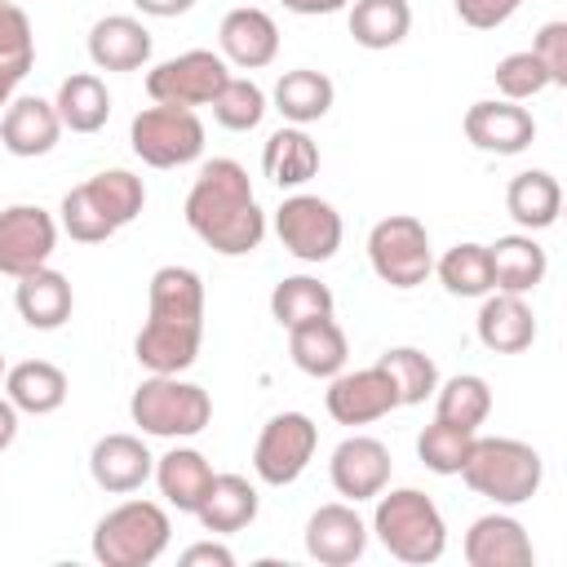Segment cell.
<instances>
[{"mask_svg":"<svg viewBox=\"0 0 567 567\" xmlns=\"http://www.w3.org/2000/svg\"><path fill=\"white\" fill-rule=\"evenodd\" d=\"M128 412H133V425L142 434H155V439H195L213 421V399L195 381H177V377L151 372L133 390Z\"/></svg>","mask_w":567,"mask_h":567,"instance_id":"obj_5","label":"cell"},{"mask_svg":"<svg viewBox=\"0 0 567 567\" xmlns=\"http://www.w3.org/2000/svg\"><path fill=\"white\" fill-rule=\"evenodd\" d=\"M461 478L470 492L496 501V505H523L540 492V478H545V461L532 443L523 439H478L470 443L465 452V465H461Z\"/></svg>","mask_w":567,"mask_h":567,"instance_id":"obj_3","label":"cell"},{"mask_svg":"<svg viewBox=\"0 0 567 567\" xmlns=\"http://www.w3.org/2000/svg\"><path fill=\"white\" fill-rule=\"evenodd\" d=\"M89 58L97 71H137L151 62V31L128 13H106L89 31Z\"/></svg>","mask_w":567,"mask_h":567,"instance_id":"obj_24","label":"cell"},{"mask_svg":"<svg viewBox=\"0 0 567 567\" xmlns=\"http://www.w3.org/2000/svg\"><path fill=\"white\" fill-rule=\"evenodd\" d=\"M173 523L155 501H120L93 527V558L102 567H151L168 549Z\"/></svg>","mask_w":567,"mask_h":567,"instance_id":"obj_4","label":"cell"},{"mask_svg":"<svg viewBox=\"0 0 567 567\" xmlns=\"http://www.w3.org/2000/svg\"><path fill=\"white\" fill-rule=\"evenodd\" d=\"M465 563L470 567H532L536 549L527 527L514 514H483L465 532Z\"/></svg>","mask_w":567,"mask_h":567,"instance_id":"obj_19","label":"cell"},{"mask_svg":"<svg viewBox=\"0 0 567 567\" xmlns=\"http://www.w3.org/2000/svg\"><path fill=\"white\" fill-rule=\"evenodd\" d=\"M319 447V425L306 412H279L261 425L257 447H252V470L270 487H288L306 474Z\"/></svg>","mask_w":567,"mask_h":567,"instance_id":"obj_9","label":"cell"},{"mask_svg":"<svg viewBox=\"0 0 567 567\" xmlns=\"http://www.w3.org/2000/svg\"><path fill=\"white\" fill-rule=\"evenodd\" d=\"M155 483H159V496L177 509V514H195L208 483H213V465L204 452L195 447H173L155 461Z\"/></svg>","mask_w":567,"mask_h":567,"instance_id":"obj_30","label":"cell"},{"mask_svg":"<svg viewBox=\"0 0 567 567\" xmlns=\"http://www.w3.org/2000/svg\"><path fill=\"white\" fill-rule=\"evenodd\" d=\"M62 137V120L53 111V102L44 97H13L0 115V146L18 159H35L49 155Z\"/></svg>","mask_w":567,"mask_h":567,"instance_id":"obj_20","label":"cell"},{"mask_svg":"<svg viewBox=\"0 0 567 567\" xmlns=\"http://www.w3.org/2000/svg\"><path fill=\"white\" fill-rule=\"evenodd\" d=\"M186 226L221 257H244L266 239V213L257 208L248 168L239 159H208L186 195Z\"/></svg>","mask_w":567,"mask_h":567,"instance_id":"obj_1","label":"cell"},{"mask_svg":"<svg viewBox=\"0 0 567 567\" xmlns=\"http://www.w3.org/2000/svg\"><path fill=\"white\" fill-rule=\"evenodd\" d=\"M53 248H58V221L40 204L0 208V275L22 279L27 270L49 266Z\"/></svg>","mask_w":567,"mask_h":567,"instance_id":"obj_11","label":"cell"},{"mask_svg":"<svg viewBox=\"0 0 567 567\" xmlns=\"http://www.w3.org/2000/svg\"><path fill=\"white\" fill-rule=\"evenodd\" d=\"M350 35L359 49H394L412 31V4L408 0H350Z\"/></svg>","mask_w":567,"mask_h":567,"instance_id":"obj_32","label":"cell"},{"mask_svg":"<svg viewBox=\"0 0 567 567\" xmlns=\"http://www.w3.org/2000/svg\"><path fill=\"white\" fill-rule=\"evenodd\" d=\"M487 266H492V288L496 292H518L527 297L545 270H549V257L545 248L523 230V235H501L496 244H487Z\"/></svg>","mask_w":567,"mask_h":567,"instance_id":"obj_27","label":"cell"},{"mask_svg":"<svg viewBox=\"0 0 567 567\" xmlns=\"http://www.w3.org/2000/svg\"><path fill=\"white\" fill-rule=\"evenodd\" d=\"M217 44H221V58L239 71H261L279 58V27L266 9H252V4H239L221 18L217 27Z\"/></svg>","mask_w":567,"mask_h":567,"instance_id":"obj_16","label":"cell"},{"mask_svg":"<svg viewBox=\"0 0 567 567\" xmlns=\"http://www.w3.org/2000/svg\"><path fill=\"white\" fill-rule=\"evenodd\" d=\"M478 341L492 350V354H523L532 341H536V315L527 306V297L518 292H487L483 306H478Z\"/></svg>","mask_w":567,"mask_h":567,"instance_id":"obj_21","label":"cell"},{"mask_svg":"<svg viewBox=\"0 0 567 567\" xmlns=\"http://www.w3.org/2000/svg\"><path fill=\"white\" fill-rule=\"evenodd\" d=\"M288 354L306 377L332 381L350 359V341H346V332L332 315H319V319H306V323L288 328Z\"/></svg>","mask_w":567,"mask_h":567,"instance_id":"obj_23","label":"cell"},{"mask_svg":"<svg viewBox=\"0 0 567 567\" xmlns=\"http://www.w3.org/2000/svg\"><path fill=\"white\" fill-rule=\"evenodd\" d=\"M368 549V523L359 518L354 505L346 501H332V505H319L310 518H306V554L323 567H350L359 563Z\"/></svg>","mask_w":567,"mask_h":567,"instance_id":"obj_15","label":"cell"},{"mask_svg":"<svg viewBox=\"0 0 567 567\" xmlns=\"http://www.w3.org/2000/svg\"><path fill=\"white\" fill-rule=\"evenodd\" d=\"M323 403H328V416L337 425H372V421H381V416H390L399 408V390H394V381H390V372L381 363L354 368V372L341 368L328 381Z\"/></svg>","mask_w":567,"mask_h":567,"instance_id":"obj_12","label":"cell"},{"mask_svg":"<svg viewBox=\"0 0 567 567\" xmlns=\"http://www.w3.org/2000/svg\"><path fill=\"white\" fill-rule=\"evenodd\" d=\"M390 447L372 434H350L332 447V461H328V478L337 487V496H346L350 505L359 501H372L377 492L390 487Z\"/></svg>","mask_w":567,"mask_h":567,"instance_id":"obj_13","label":"cell"},{"mask_svg":"<svg viewBox=\"0 0 567 567\" xmlns=\"http://www.w3.org/2000/svg\"><path fill=\"white\" fill-rule=\"evenodd\" d=\"M470 443H474L470 430H456V425H447V421L434 416V421L416 434V456H421V465H425L430 474H461Z\"/></svg>","mask_w":567,"mask_h":567,"instance_id":"obj_41","label":"cell"},{"mask_svg":"<svg viewBox=\"0 0 567 567\" xmlns=\"http://www.w3.org/2000/svg\"><path fill=\"white\" fill-rule=\"evenodd\" d=\"M4 372H9V368H4V354H0V377H4Z\"/></svg>","mask_w":567,"mask_h":567,"instance_id":"obj_52","label":"cell"},{"mask_svg":"<svg viewBox=\"0 0 567 567\" xmlns=\"http://www.w3.org/2000/svg\"><path fill=\"white\" fill-rule=\"evenodd\" d=\"M146 306L155 319L204 323V279L190 266H159L146 288Z\"/></svg>","mask_w":567,"mask_h":567,"instance_id":"obj_34","label":"cell"},{"mask_svg":"<svg viewBox=\"0 0 567 567\" xmlns=\"http://www.w3.org/2000/svg\"><path fill=\"white\" fill-rule=\"evenodd\" d=\"M532 53L545 62L549 71V84L563 89L567 84V22H545L532 40Z\"/></svg>","mask_w":567,"mask_h":567,"instance_id":"obj_45","label":"cell"},{"mask_svg":"<svg viewBox=\"0 0 567 567\" xmlns=\"http://www.w3.org/2000/svg\"><path fill=\"white\" fill-rule=\"evenodd\" d=\"M84 186V195L97 204V213L120 230V226H128L137 213H142V204H146V186H142V177L137 173H128V168H106V173H97V177H89V182H80Z\"/></svg>","mask_w":567,"mask_h":567,"instance_id":"obj_36","label":"cell"},{"mask_svg":"<svg viewBox=\"0 0 567 567\" xmlns=\"http://www.w3.org/2000/svg\"><path fill=\"white\" fill-rule=\"evenodd\" d=\"M368 261L377 270L381 284L390 288H416L430 279L434 270V252H430V230L421 217L412 213H390L368 230Z\"/></svg>","mask_w":567,"mask_h":567,"instance_id":"obj_6","label":"cell"},{"mask_svg":"<svg viewBox=\"0 0 567 567\" xmlns=\"http://www.w3.org/2000/svg\"><path fill=\"white\" fill-rule=\"evenodd\" d=\"M270 315H275L279 328H297L306 319L332 315V288L319 284L315 275H288L270 292Z\"/></svg>","mask_w":567,"mask_h":567,"instance_id":"obj_37","label":"cell"},{"mask_svg":"<svg viewBox=\"0 0 567 567\" xmlns=\"http://www.w3.org/2000/svg\"><path fill=\"white\" fill-rule=\"evenodd\" d=\"M439 284L452 297H487L492 292V266H487V244H452L434 261Z\"/></svg>","mask_w":567,"mask_h":567,"instance_id":"obj_38","label":"cell"},{"mask_svg":"<svg viewBox=\"0 0 567 567\" xmlns=\"http://www.w3.org/2000/svg\"><path fill=\"white\" fill-rule=\"evenodd\" d=\"M288 13H301V18H319V13H337L346 9L350 0H279Z\"/></svg>","mask_w":567,"mask_h":567,"instance_id":"obj_49","label":"cell"},{"mask_svg":"<svg viewBox=\"0 0 567 567\" xmlns=\"http://www.w3.org/2000/svg\"><path fill=\"white\" fill-rule=\"evenodd\" d=\"M13 306H18V315H22L27 328H35V332H53V328H62V323L71 319L75 292H71V279H66L62 270L40 266V270H27V275L18 279V288H13Z\"/></svg>","mask_w":567,"mask_h":567,"instance_id":"obj_22","label":"cell"},{"mask_svg":"<svg viewBox=\"0 0 567 567\" xmlns=\"http://www.w3.org/2000/svg\"><path fill=\"white\" fill-rule=\"evenodd\" d=\"M18 439V408L9 403V394H0V452Z\"/></svg>","mask_w":567,"mask_h":567,"instance_id":"obj_50","label":"cell"},{"mask_svg":"<svg viewBox=\"0 0 567 567\" xmlns=\"http://www.w3.org/2000/svg\"><path fill=\"white\" fill-rule=\"evenodd\" d=\"M199 337H204V323H186V319H155L146 315L137 341H133V354L146 372H164V377H177L186 372L195 359H199Z\"/></svg>","mask_w":567,"mask_h":567,"instance_id":"obj_18","label":"cell"},{"mask_svg":"<svg viewBox=\"0 0 567 567\" xmlns=\"http://www.w3.org/2000/svg\"><path fill=\"white\" fill-rule=\"evenodd\" d=\"M257 505H261L257 501V487L244 474H213V483H208L195 518L213 536H235V532H244L257 518Z\"/></svg>","mask_w":567,"mask_h":567,"instance_id":"obj_26","label":"cell"},{"mask_svg":"<svg viewBox=\"0 0 567 567\" xmlns=\"http://www.w3.org/2000/svg\"><path fill=\"white\" fill-rule=\"evenodd\" d=\"M492 80H496V93H501V97H509V102H527V97H536V93L554 89V84H549V71H545V62H540L532 49L505 53V58L496 62Z\"/></svg>","mask_w":567,"mask_h":567,"instance_id":"obj_42","label":"cell"},{"mask_svg":"<svg viewBox=\"0 0 567 567\" xmlns=\"http://www.w3.org/2000/svg\"><path fill=\"white\" fill-rule=\"evenodd\" d=\"M465 137L470 146L487 151V155H518L536 142V120L527 106L509 102V97H487V102H474L465 111Z\"/></svg>","mask_w":567,"mask_h":567,"instance_id":"obj_14","label":"cell"},{"mask_svg":"<svg viewBox=\"0 0 567 567\" xmlns=\"http://www.w3.org/2000/svg\"><path fill=\"white\" fill-rule=\"evenodd\" d=\"M89 474L102 492L128 496L155 474V456L137 434H102L89 452Z\"/></svg>","mask_w":567,"mask_h":567,"instance_id":"obj_17","label":"cell"},{"mask_svg":"<svg viewBox=\"0 0 567 567\" xmlns=\"http://www.w3.org/2000/svg\"><path fill=\"white\" fill-rule=\"evenodd\" d=\"M13 89H18V80H13L9 71H0V111L13 102Z\"/></svg>","mask_w":567,"mask_h":567,"instance_id":"obj_51","label":"cell"},{"mask_svg":"<svg viewBox=\"0 0 567 567\" xmlns=\"http://www.w3.org/2000/svg\"><path fill=\"white\" fill-rule=\"evenodd\" d=\"M53 111H58L62 128H71V133H97L111 120V93H106V84L93 71H75V75H66L58 84Z\"/></svg>","mask_w":567,"mask_h":567,"instance_id":"obj_33","label":"cell"},{"mask_svg":"<svg viewBox=\"0 0 567 567\" xmlns=\"http://www.w3.org/2000/svg\"><path fill=\"white\" fill-rule=\"evenodd\" d=\"M456 4V18L474 31H496L501 22H509L518 13L523 0H452Z\"/></svg>","mask_w":567,"mask_h":567,"instance_id":"obj_46","label":"cell"},{"mask_svg":"<svg viewBox=\"0 0 567 567\" xmlns=\"http://www.w3.org/2000/svg\"><path fill=\"white\" fill-rule=\"evenodd\" d=\"M208 106H213V120H217L221 128H230V133H248V128H257V124L266 120V111H270L261 84L239 80V75H230V80L221 84V93H217Z\"/></svg>","mask_w":567,"mask_h":567,"instance_id":"obj_40","label":"cell"},{"mask_svg":"<svg viewBox=\"0 0 567 567\" xmlns=\"http://www.w3.org/2000/svg\"><path fill=\"white\" fill-rule=\"evenodd\" d=\"M66 390H71L66 372H62L58 363H49V359H22V363H13V368L4 372V394H9V403H13L18 412H31V416L58 412V408L66 403Z\"/></svg>","mask_w":567,"mask_h":567,"instance_id":"obj_28","label":"cell"},{"mask_svg":"<svg viewBox=\"0 0 567 567\" xmlns=\"http://www.w3.org/2000/svg\"><path fill=\"white\" fill-rule=\"evenodd\" d=\"M275 111L288 120V124H315V120H323L328 111H332V97H337V89H332V80L323 75V71H315V66H297V71H284L279 80H275Z\"/></svg>","mask_w":567,"mask_h":567,"instance_id":"obj_31","label":"cell"},{"mask_svg":"<svg viewBox=\"0 0 567 567\" xmlns=\"http://www.w3.org/2000/svg\"><path fill=\"white\" fill-rule=\"evenodd\" d=\"M434 416L447 421V425H456V430L478 434V425L492 416V385L478 372H456V377L439 381V390H434Z\"/></svg>","mask_w":567,"mask_h":567,"instance_id":"obj_35","label":"cell"},{"mask_svg":"<svg viewBox=\"0 0 567 567\" xmlns=\"http://www.w3.org/2000/svg\"><path fill=\"white\" fill-rule=\"evenodd\" d=\"M275 235L297 261H332L341 248V213L319 195H288L275 208Z\"/></svg>","mask_w":567,"mask_h":567,"instance_id":"obj_10","label":"cell"},{"mask_svg":"<svg viewBox=\"0 0 567 567\" xmlns=\"http://www.w3.org/2000/svg\"><path fill=\"white\" fill-rule=\"evenodd\" d=\"M62 230L75 239V244H102V239H111L115 235V226L97 213V204L84 195V186H71L66 195H62Z\"/></svg>","mask_w":567,"mask_h":567,"instance_id":"obj_44","label":"cell"},{"mask_svg":"<svg viewBox=\"0 0 567 567\" xmlns=\"http://www.w3.org/2000/svg\"><path fill=\"white\" fill-rule=\"evenodd\" d=\"M177 563L182 567H235V554L217 540H199V545H186Z\"/></svg>","mask_w":567,"mask_h":567,"instance_id":"obj_47","label":"cell"},{"mask_svg":"<svg viewBox=\"0 0 567 567\" xmlns=\"http://www.w3.org/2000/svg\"><path fill=\"white\" fill-rule=\"evenodd\" d=\"M505 208H509V217H514L527 235H532V230H549V226L558 221V213H563V186H558V177L545 173V168H523V173H514L509 186H505Z\"/></svg>","mask_w":567,"mask_h":567,"instance_id":"obj_29","label":"cell"},{"mask_svg":"<svg viewBox=\"0 0 567 567\" xmlns=\"http://www.w3.org/2000/svg\"><path fill=\"white\" fill-rule=\"evenodd\" d=\"M377 363L390 372V381H394V390H399V408L425 403V399L439 390V368H434V359H430L425 350H416V346H394V350H385Z\"/></svg>","mask_w":567,"mask_h":567,"instance_id":"obj_39","label":"cell"},{"mask_svg":"<svg viewBox=\"0 0 567 567\" xmlns=\"http://www.w3.org/2000/svg\"><path fill=\"white\" fill-rule=\"evenodd\" d=\"M133 155L151 168H182L204 155V124L186 106H146L128 124Z\"/></svg>","mask_w":567,"mask_h":567,"instance_id":"obj_7","label":"cell"},{"mask_svg":"<svg viewBox=\"0 0 567 567\" xmlns=\"http://www.w3.org/2000/svg\"><path fill=\"white\" fill-rule=\"evenodd\" d=\"M372 501H377V509H372V532H377V540H381L399 563L425 567V563H439V558H443V549H447V523H443L439 505H434L421 487L377 492Z\"/></svg>","mask_w":567,"mask_h":567,"instance_id":"obj_2","label":"cell"},{"mask_svg":"<svg viewBox=\"0 0 567 567\" xmlns=\"http://www.w3.org/2000/svg\"><path fill=\"white\" fill-rule=\"evenodd\" d=\"M133 9H142L146 18H182L195 9V0H133Z\"/></svg>","mask_w":567,"mask_h":567,"instance_id":"obj_48","label":"cell"},{"mask_svg":"<svg viewBox=\"0 0 567 567\" xmlns=\"http://www.w3.org/2000/svg\"><path fill=\"white\" fill-rule=\"evenodd\" d=\"M261 173L279 190H297L319 173V142L301 124H284L261 146Z\"/></svg>","mask_w":567,"mask_h":567,"instance_id":"obj_25","label":"cell"},{"mask_svg":"<svg viewBox=\"0 0 567 567\" xmlns=\"http://www.w3.org/2000/svg\"><path fill=\"white\" fill-rule=\"evenodd\" d=\"M226 80H230V62L221 53H213V49H186V53H177V58H168V62H159V66L146 71V93L159 106H186V111H195V106H208L221 93Z\"/></svg>","mask_w":567,"mask_h":567,"instance_id":"obj_8","label":"cell"},{"mask_svg":"<svg viewBox=\"0 0 567 567\" xmlns=\"http://www.w3.org/2000/svg\"><path fill=\"white\" fill-rule=\"evenodd\" d=\"M35 62V35H31V22L18 4L0 0V71H9L13 80H22Z\"/></svg>","mask_w":567,"mask_h":567,"instance_id":"obj_43","label":"cell"}]
</instances>
